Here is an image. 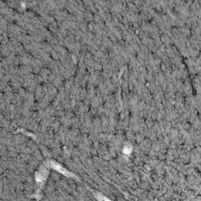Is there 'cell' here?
Wrapping results in <instances>:
<instances>
[{
	"instance_id": "6da1fadb",
	"label": "cell",
	"mask_w": 201,
	"mask_h": 201,
	"mask_svg": "<svg viewBox=\"0 0 201 201\" xmlns=\"http://www.w3.org/2000/svg\"><path fill=\"white\" fill-rule=\"evenodd\" d=\"M52 165H53V167L57 171H60L61 173L64 174V175H70V173H68L66 170H64V168H62V167H61V166H59L58 164H52Z\"/></svg>"
}]
</instances>
